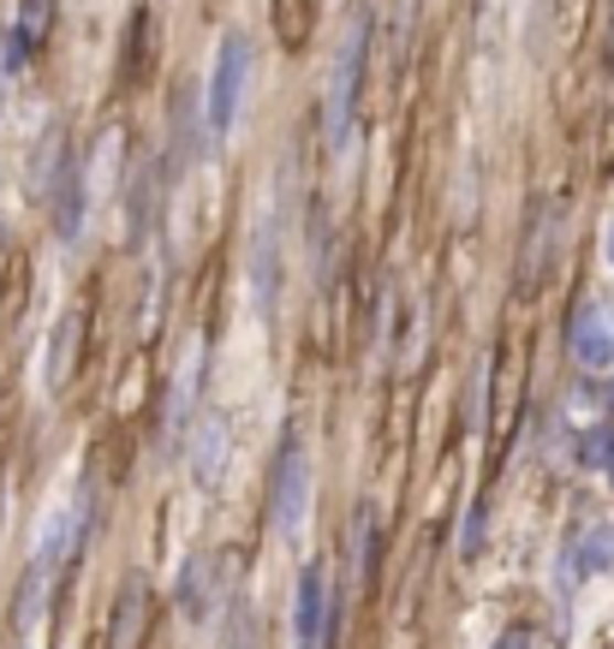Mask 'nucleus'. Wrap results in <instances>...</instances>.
Masks as SVG:
<instances>
[{"mask_svg":"<svg viewBox=\"0 0 614 649\" xmlns=\"http://www.w3.org/2000/svg\"><path fill=\"white\" fill-rule=\"evenodd\" d=\"M364 48H370V19L353 12L341 42H334V66H328V96H323V138L328 150H346L353 138V113H358V90H364Z\"/></svg>","mask_w":614,"mask_h":649,"instance_id":"obj_1","label":"nucleus"},{"mask_svg":"<svg viewBox=\"0 0 614 649\" xmlns=\"http://www.w3.org/2000/svg\"><path fill=\"white\" fill-rule=\"evenodd\" d=\"M304 512H311V453H304L299 430H287L281 453H274V470H269V519L281 530V542H299Z\"/></svg>","mask_w":614,"mask_h":649,"instance_id":"obj_2","label":"nucleus"},{"mask_svg":"<svg viewBox=\"0 0 614 649\" xmlns=\"http://www.w3.org/2000/svg\"><path fill=\"white\" fill-rule=\"evenodd\" d=\"M245 78H251V42L239 31H227L222 48H215V66H209V90H203V126H209V138H227L233 120H239Z\"/></svg>","mask_w":614,"mask_h":649,"instance_id":"obj_3","label":"nucleus"},{"mask_svg":"<svg viewBox=\"0 0 614 649\" xmlns=\"http://www.w3.org/2000/svg\"><path fill=\"white\" fill-rule=\"evenodd\" d=\"M292 631H299V649H328L334 643V614H328V572L304 566L299 589H292Z\"/></svg>","mask_w":614,"mask_h":649,"instance_id":"obj_4","label":"nucleus"},{"mask_svg":"<svg viewBox=\"0 0 614 649\" xmlns=\"http://www.w3.org/2000/svg\"><path fill=\"white\" fill-rule=\"evenodd\" d=\"M561 245V215L549 197L531 203V227H525V257H519V292H537L549 280V257Z\"/></svg>","mask_w":614,"mask_h":649,"instance_id":"obj_5","label":"nucleus"},{"mask_svg":"<svg viewBox=\"0 0 614 649\" xmlns=\"http://www.w3.org/2000/svg\"><path fill=\"white\" fill-rule=\"evenodd\" d=\"M49 209H54L61 245H78L84 239V215H90V173H84L78 155L61 167V180H54V191H49Z\"/></svg>","mask_w":614,"mask_h":649,"instance_id":"obj_6","label":"nucleus"},{"mask_svg":"<svg viewBox=\"0 0 614 649\" xmlns=\"http://www.w3.org/2000/svg\"><path fill=\"white\" fill-rule=\"evenodd\" d=\"M561 584L573 589L579 578H591V572H608L614 566V519H591V524H579L573 530V542H567V554H561Z\"/></svg>","mask_w":614,"mask_h":649,"instance_id":"obj_7","label":"nucleus"},{"mask_svg":"<svg viewBox=\"0 0 614 649\" xmlns=\"http://www.w3.org/2000/svg\"><path fill=\"white\" fill-rule=\"evenodd\" d=\"M227 453H233L227 411H203V418H197V430H192V477H197V489H222Z\"/></svg>","mask_w":614,"mask_h":649,"instance_id":"obj_8","label":"nucleus"},{"mask_svg":"<svg viewBox=\"0 0 614 649\" xmlns=\"http://www.w3.org/2000/svg\"><path fill=\"white\" fill-rule=\"evenodd\" d=\"M573 358L579 370H614V316L603 304H584L573 316Z\"/></svg>","mask_w":614,"mask_h":649,"instance_id":"obj_9","label":"nucleus"},{"mask_svg":"<svg viewBox=\"0 0 614 649\" xmlns=\"http://www.w3.org/2000/svg\"><path fill=\"white\" fill-rule=\"evenodd\" d=\"M78 346H84V310H66L49 334V393H61L72 370H78Z\"/></svg>","mask_w":614,"mask_h":649,"instance_id":"obj_10","label":"nucleus"},{"mask_svg":"<svg viewBox=\"0 0 614 649\" xmlns=\"http://www.w3.org/2000/svg\"><path fill=\"white\" fill-rule=\"evenodd\" d=\"M251 280H257V304H262V310H274V304H281V232H274V215L257 227Z\"/></svg>","mask_w":614,"mask_h":649,"instance_id":"obj_11","label":"nucleus"},{"mask_svg":"<svg viewBox=\"0 0 614 649\" xmlns=\"http://www.w3.org/2000/svg\"><path fill=\"white\" fill-rule=\"evenodd\" d=\"M143 608H150V589H143V578H126L120 602H114L108 649H138V631H143Z\"/></svg>","mask_w":614,"mask_h":649,"instance_id":"obj_12","label":"nucleus"},{"mask_svg":"<svg viewBox=\"0 0 614 649\" xmlns=\"http://www.w3.org/2000/svg\"><path fill=\"white\" fill-rule=\"evenodd\" d=\"M54 31V0H19V24H12V42L24 54H36Z\"/></svg>","mask_w":614,"mask_h":649,"instance_id":"obj_13","label":"nucleus"},{"mask_svg":"<svg viewBox=\"0 0 614 649\" xmlns=\"http://www.w3.org/2000/svg\"><path fill=\"white\" fill-rule=\"evenodd\" d=\"M180 614L192 619V626L209 619V560H203V554L185 566V578H180Z\"/></svg>","mask_w":614,"mask_h":649,"instance_id":"obj_14","label":"nucleus"},{"mask_svg":"<svg viewBox=\"0 0 614 649\" xmlns=\"http://www.w3.org/2000/svg\"><path fill=\"white\" fill-rule=\"evenodd\" d=\"M353 578H370V566H376V512L370 507H358L353 512Z\"/></svg>","mask_w":614,"mask_h":649,"instance_id":"obj_15","label":"nucleus"},{"mask_svg":"<svg viewBox=\"0 0 614 649\" xmlns=\"http://www.w3.org/2000/svg\"><path fill=\"white\" fill-rule=\"evenodd\" d=\"M406 42H412V0H394L388 12V61L406 66Z\"/></svg>","mask_w":614,"mask_h":649,"instance_id":"obj_16","label":"nucleus"},{"mask_svg":"<svg viewBox=\"0 0 614 649\" xmlns=\"http://www.w3.org/2000/svg\"><path fill=\"white\" fill-rule=\"evenodd\" d=\"M484 530H489V507H484V500H472V512H465V530H460V554H465V560L484 554Z\"/></svg>","mask_w":614,"mask_h":649,"instance_id":"obj_17","label":"nucleus"},{"mask_svg":"<svg viewBox=\"0 0 614 649\" xmlns=\"http://www.w3.org/2000/svg\"><path fill=\"white\" fill-rule=\"evenodd\" d=\"M192 393H197V351L185 358L180 381H173V400H168V418H173V423H185V411H192Z\"/></svg>","mask_w":614,"mask_h":649,"instance_id":"obj_18","label":"nucleus"},{"mask_svg":"<svg viewBox=\"0 0 614 649\" xmlns=\"http://www.w3.org/2000/svg\"><path fill=\"white\" fill-rule=\"evenodd\" d=\"M150 72V7H138V19H131V78H143Z\"/></svg>","mask_w":614,"mask_h":649,"instance_id":"obj_19","label":"nucleus"},{"mask_svg":"<svg viewBox=\"0 0 614 649\" xmlns=\"http://www.w3.org/2000/svg\"><path fill=\"white\" fill-rule=\"evenodd\" d=\"M484 400H489V358H484V370L472 376V411H465V423H472V430H484Z\"/></svg>","mask_w":614,"mask_h":649,"instance_id":"obj_20","label":"nucleus"},{"mask_svg":"<svg viewBox=\"0 0 614 649\" xmlns=\"http://www.w3.org/2000/svg\"><path fill=\"white\" fill-rule=\"evenodd\" d=\"M233 649H257V638H251V614H239V626H233Z\"/></svg>","mask_w":614,"mask_h":649,"instance_id":"obj_21","label":"nucleus"},{"mask_svg":"<svg viewBox=\"0 0 614 649\" xmlns=\"http://www.w3.org/2000/svg\"><path fill=\"white\" fill-rule=\"evenodd\" d=\"M495 649H531V631H507V638L495 643Z\"/></svg>","mask_w":614,"mask_h":649,"instance_id":"obj_22","label":"nucleus"},{"mask_svg":"<svg viewBox=\"0 0 614 649\" xmlns=\"http://www.w3.org/2000/svg\"><path fill=\"white\" fill-rule=\"evenodd\" d=\"M608 262H614V227H608Z\"/></svg>","mask_w":614,"mask_h":649,"instance_id":"obj_23","label":"nucleus"},{"mask_svg":"<svg viewBox=\"0 0 614 649\" xmlns=\"http://www.w3.org/2000/svg\"><path fill=\"white\" fill-rule=\"evenodd\" d=\"M0 250H7V227H0Z\"/></svg>","mask_w":614,"mask_h":649,"instance_id":"obj_24","label":"nucleus"}]
</instances>
